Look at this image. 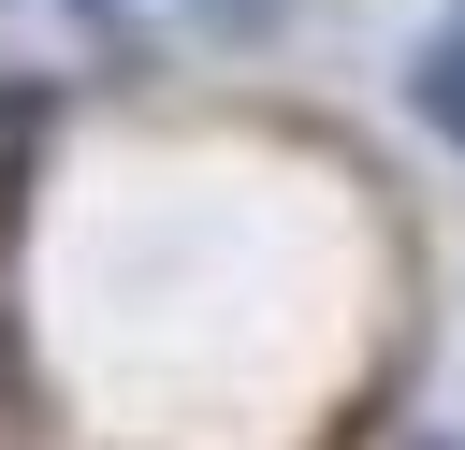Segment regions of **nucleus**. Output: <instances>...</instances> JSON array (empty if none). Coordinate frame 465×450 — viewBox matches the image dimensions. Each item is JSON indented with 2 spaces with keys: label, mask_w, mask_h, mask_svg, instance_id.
<instances>
[{
  "label": "nucleus",
  "mask_w": 465,
  "mask_h": 450,
  "mask_svg": "<svg viewBox=\"0 0 465 450\" xmlns=\"http://www.w3.org/2000/svg\"><path fill=\"white\" fill-rule=\"evenodd\" d=\"M407 116H421V131H436V145H450V160H465V29H450V44H421V58H407Z\"/></svg>",
  "instance_id": "1"
},
{
  "label": "nucleus",
  "mask_w": 465,
  "mask_h": 450,
  "mask_svg": "<svg viewBox=\"0 0 465 450\" xmlns=\"http://www.w3.org/2000/svg\"><path fill=\"white\" fill-rule=\"evenodd\" d=\"M29 406H44V377L15 363V319H0V435H29Z\"/></svg>",
  "instance_id": "2"
},
{
  "label": "nucleus",
  "mask_w": 465,
  "mask_h": 450,
  "mask_svg": "<svg viewBox=\"0 0 465 450\" xmlns=\"http://www.w3.org/2000/svg\"><path fill=\"white\" fill-rule=\"evenodd\" d=\"M73 15H102V0H73Z\"/></svg>",
  "instance_id": "3"
}]
</instances>
